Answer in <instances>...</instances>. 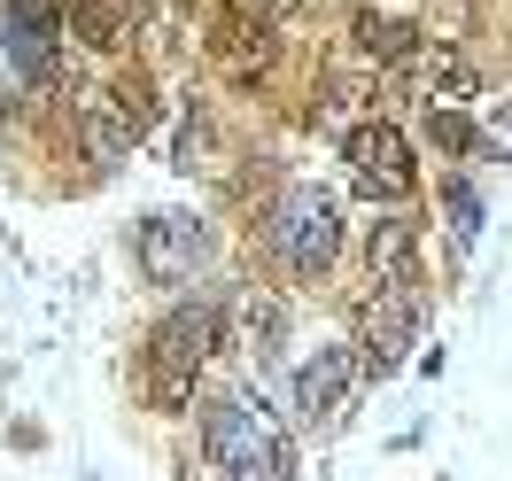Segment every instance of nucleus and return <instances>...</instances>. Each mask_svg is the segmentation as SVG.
Returning <instances> with one entry per match:
<instances>
[{
  "label": "nucleus",
  "mask_w": 512,
  "mask_h": 481,
  "mask_svg": "<svg viewBox=\"0 0 512 481\" xmlns=\"http://www.w3.org/2000/svg\"><path fill=\"white\" fill-rule=\"evenodd\" d=\"M202 450H210V466L233 474V481H288V466H295L280 419L264 412L256 396H225V404H210V419H202Z\"/></svg>",
  "instance_id": "obj_1"
},
{
  "label": "nucleus",
  "mask_w": 512,
  "mask_h": 481,
  "mask_svg": "<svg viewBox=\"0 0 512 481\" xmlns=\"http://www.w3.org/2000/svg\"><path fill=\"white\" fill-rule=\"evenodd\" d=\"M342 249V202L326 187H288L272 210V257L288 264L295 280H319Z\"/></svg>",
  "instance_id": "obj_2"
},
{
  "label": "nucleus",
  "mask_w": 512,
  "mask_h": 481,
  "mask_svg": "<svg viewBox=\"0 0 512 481\" xmlns=\"http://www.w3.org/2000/svg\"><path fill=\"white\" fill-rule=\"evenodd\" d=\"M342 156H350V179L373 194V202H404V194L419 187L412 140L388 125V117H357V125L342 132Z\"/></svg>",
  "instance_id": "obj_3"
},
{
  "label": "nucleus",
  "mask_w": 512,
  "mask_h": 481,
  "mask_svg": "<svg viewBox=\"0 0 512 481\" xmlns=\"http://www.w3.org/2000/svg\"><path fill=\"white\" fill-rule=\"evenodd\" d=\"M218 350H225V311L218 303H179V311H163V326L148 334V365H171V373H187V381Z\"/></svg>",
  "instance_id": "obj_4"
},
{
  "label": "nucleus",
  "mask_w": 512,
  "mask_h": 481,
  "mask_svg": "<svg viewBox=\"0 0 512 481\" xmlns=\"http://www.w3.org/2000/svg\"><path fill=\"white\" fill-rule=\"evenodd\" d=\"M202 249H210V233H202V218H187V210H156V218L132 233V257H140V272H148L156 288H179L194 264H202Z\"/></svg>",
  "instance_id": "obj_5"
},
{
  "label": "nucleus",
  "mask_w": 512,
  "mask_h": 481,
  "mask_svg": "<svg viewBox=\"0 0 512 481\" xmlns=\"http://www.w3.org/2000/svg\"><path fill=\"white\" fill-rule=\"evenodd\" d=\"M210 63L233 86H256V78H272V63H280V32L256 8H225L218 24H210Z\"/></svg>",
  "instance_id": "obj_6"
},
{
  "label": "nucleus",
  "mask_w": 512,
  "mask_h": 481,
  "mask_svg": "<svg viewBox=\"0 0 512 481\" xmlns=\"http://www.w3.org/2000/svg\"><path fill=\"white\" fill-rule=\"evenodd\" d=\"M419 334V295H373L365 303V342H357V381H388Z\"/></svg>",
  "instance_id": "obj_7"
},
{
  "label": "nucleus",
  "mask_w": 512,
  "mask_h": 481,
  "mask_svg": "<svg viewBox=\"0 0 512 481\" xmlns=\"http://www.w3.org/2000/svg\"><path fill=\"white\" fill-rule=\"evenodd\" d=\"M55 39H63V8L55 0H0V47L24 78L55 70Z\"/></svg>",
  "instance_id": "obj_8"
},
{
  "label": "nucleus",
  "mask_w": 512,
  "mask_h": 481,
  "mask_svg": "<svg viewBox=\"0 0 512 481\" xmlns=\"http://www.w3.org/2000/svg\"><path fill=\"white\" fill-rule=\"evenodd\" d=\"M350 396H357V350H350V342H326L319 357H303V373H295V404H303L311 427H334V419L350 412Z\"/></svg>",
  "instance_id": "obj_9"
},
{
  "label": "nucleus",
  "mask_w": 512,
  "mask_h": 481,
  "mask_svg": "<svg viewBox=\"0 0 512 481\" xmlns=\"http://www.w3.org/2000/svg\"><path fill=\"white\" fill-rule=\"evenodd\" d=\"M365 280L381 295H419V225L388 210L381 225H365Z\"/></svg>",
  "instance_id": "obj_10"
},
{
  "label": "nucleus",
  "mask_w": 512,
  "mask_h": 481,
  "mask_svg": "<svg viewBox=\"0 0 512 481\" xmlns=\"http://www.w3.org/2000/svg\"><path fill=\"white\" fill-rule=\"evenodd\" d=\"M404 78L419 86V101H427V109H466V101L481 94V70L466 63L450 39H427V47H419V63L404 70Z\"/></svg>",
  "instance_id": "obj_11"
},
{
  "label": "nucleus",
  "mask_w": 512,
  "mask_h": 481,
  "mask_svg": "<svg viewBox=\"0 0 512 481\" xmlns=\"http://www.w3.org/2000/svg\"><path fill=\"white\" fill-rule=\"evenodd\" d=\"M350 39H357V55H365V63H381L388 78H404V70L419 63V47H427L419 24H404V16H357Z\"/></svg>",
  "instance_id": "obj_12"
},
{
  "label": "nucleus",
  "mask_w": 512,
  "mask_h": 481,
  "mask_svg": "<svg viewBox=\"0 0 512 481\" xmlns=\"http://www.w3.org/2000/svg\"><path fill=\"white\" fill-rule=\"evenodd\" d=\"M70 32L86 47H101V55H117L140 32V0H70Z\"/></svg>",
  "instance_id": "obj_13"
},
{
  "label": "nucleus",
  "mask_w": 512,
  "mask_h": 481,
  "mask_svg": "<svg viewBox=\"0 0 512 481\" xmlns=\"http://www.w3.org/2000/svg\"><path fill=\"white\" fill-rule=\"evenodd\" d=\"M78 125H86V148H94V163H117V156H132V132H125V117L109 109V86L78 94Z\"/></svg>",
  "instance_id": "obj_14"
},
{
  "label": "nucleus",
  "mask_w": 512,
  "mask_h": 481,
  "mask_svg": "<svg viewBox=\"0 0 512 481\" xmlns=\"http://www.w3.org/2000/svg\"><path fill=\"white\" fill-rule=\"evenodd\" d=\"M233 319H241V350H249V357H272V342L288 334V303H280V295H264V288H249L241 303H233Z\"/></svg>",
  "instance_id": "obj_15"
},
{
  "label": "nucleus",
  "mask_w": 512,
  "mask_h": 481,
  "mask_svg": "<svg viewBox=\"0 0 512 481\" xmlns=\"http://www.w3.org/2000/svg\"><path fill=\"white\" fill-rule=\"evenodd\" d=\"M109 109H117V117H125V132H132V148H140V140H148V132H156V86H148V78H117V86H109Z\"/></svg>",
  "instance_id": "obj_16"
},
{
  "label": "nucleus",
  "mask_w": 512,
  "mask_h": 481,
  "mask_svg": "<svg viewBox=\"0 0 512 481\" xmlns=\"http://www.w3.org/2000/svg\"><path fill=\"white\" fill-rule=\"evenodd\" d=\"M450 233H458V249H474V233H481V194L466 187V179H450Z\"/></svg>",
  "instance_id": "obj_17"
},
{
  "label": "nucleus",
  "mask_w": 512,
  "mask_h": 481,
  "mask_svg": "<svg viewBox=\"0 0 512 481\" xmlns=\"http://www.w3.org/2000/svg\"><path fill=\"white\" fill-rule=\"evenodd\" d=\"M427 140L450 148V156H466V148H474V125H466L458 109H427Z\"/></svg>",
  "instance_id": "obj_18"
},
{
  "label": "nucleus",
  "mask_w": 512,
  "mask_h": 481,
  "mask_svg": "<svg viewBox=\"0 0 512 481\" xmlns=\"http://www.w3.org/2000/svg\"><path fill=\"white\" fill-rule=\"evenodd\" d=\"M202 156H210V117L187 109V125H179V171H202Z\"/></svg>",
  "instance_id": "obj_19"
},
{
  "label": "nucleus",
  "mask_w": 512,
  "mask_h": 481,
  "mask_svg": "<svg viewBox=\"0 0 512 481\" xmlns=\"http://www.w3.org/2000/svg\"><path fill=\"white\" fill-rule=\"evenodd\" d=\"M481 140H489V148H512V109H489V125H481Z\"/></svg>",
  "instance_id": "obj_20"
}]
</instances>
